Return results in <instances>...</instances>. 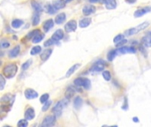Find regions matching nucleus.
Here are the masks:
<instances>
[{
    "label": "nucleus",
    "instance_id": "nucleus-1",
    "mask_svg": "<svg viewBox=\"0 0 151 127\" xmlns=\"http://www.w3.org/2000/svg\"><path fill=\"white\" fill-rule=\"evenodd\" d=\"M18 72V66L16 64L11 63L4 66L3 68V74L5 76L7 79H12L13 78Z\"/></svg>",
    "mask_w": 151,
    "mask_h": 127
},
{
    "label": "nucleus",
    "instance_id": "nucleus-2",
    "mask_svg": "<svg viewBox=\"0 0 151 127\" xmlns=\"http://www.w3.org/2000/svg\"><path fill=\"white\" fill-rule=\"evenodd\" d=\"M68 101H69V99L65 98V99L59 101V102L54 106V108L52 109V113H53L57 118H58V117L61 116V113H62L63 110L65 108V106L67 105Z\"/></svg>",
    "mask_w": 151,
    "mask_h": 127
},
{
    "label": "nucleus",
    "instance_id": "nucleus-3",
    "mask_svg": "<svg viewBox=\"0 0 151 127\" xmlns=\"http://www.w3.org/2000/svg\"><path fill=\"white\" fill-rule=\"evenodd\" d=\"M149 26H150V23H149V22H147V21H146V22H143V23H142L141 25H139V26H137V27H132V28H129L128 30L125 31V35H127V36L134 35V34L139 33L140 31H142V30L147 28Z\"/></svg>",
    "mask_w": 151,
    "mask_h": 127
},
{
    "label": "nucleus",
    "instance_id": "nucleus-4",
    "mask_svg": "<svg viewBox=\"0 0 151 127\" xmlns=\"http://www.w3.org/2000/svg\"><path fill=\"white\" fill-rule=\"evenodd\" d=\"M76 87H83L85 89H89L91 86V82L88 79L86 78H77L73 81Z\"/></svg>",
    "mask_w": 151,
    "mask_h": 127
},
{
    "label": "nucleus",
    "instance_id": "nucleus-5",
    "mask_svg": "<svg viewBox=\"0 0 151 127\" xmlns=\"http://www.w3.org/2000/svg\"><path fill=\"white\" fill-rule=\"evenodd\" d=\"M56 118L57 117L55 115H48L44 118L42 123V127H50L53 126L55 125L56 122Z\"/></svg>",
    "mask_w": 151,
    "mask_h": 127
},
{
    "label": "nucleus",
    "instance_id": "nucleus-6",
    "mask_svg": "<svg viewBox=\"0 0 151 127\" xmlns=\"http://www.w3.org/2000/svg\"><path fill=\"white\" fill-rule=\"evenodd\" d=\"M77 28V22L73 19L69 22H67L65 26V32L67 33H72V32H74Z\"/></svg>",
    "mask_w": 151,
    "mask_h": 127
},
{
    "label": "nucleus",
    "instance_id": "nucleus-7",
    "mask_svg": "<svg viewBox=\"0 0 151 127\" xmlns=\"http://www.w3.org/2000/svg\"><path fill=\"white\" fill-rule=\"evenodd\" d=\"M38 96V93L32 88H27L25 90V97L27 100H33Z\"/></svg>",
    "mask_w": 151,
    "mask_h": 127
},
{
    "label": "nucleus",
    "instance_id": "nucleus-8",
    "mask_svg": "<svg viewBox=\"0 0 151 127\" xmlns=\"http://www.w3.org/2000/svg\"><path fill=\"white\" fill-rule=\"evenodd\" d=\"M118 52L119 54H134L136 53V49L134 47H120Z\"/></svg>",
    "mask_w": 151,
    "mask_h": 127
},
{
    "label": "nucleus",
    "instance_id": "nucleus-9",
    "mask_svg": "<svg viewBox=\"0 0 151 127\" xmlns=\"http://www.w3.org/2000/svg\"><path fill=\"white\" fill-rule=\"evenodd\" d=\"M95 11H96V7L93 5H86L82 9V12L85 16L91 15V14L95 13Z\"/></svg>",
    "mask_w": 151,
    "mask_h": 127
},
{
    "label": "nucleus",
    "instance_id": "nucleus-10",
    "mask_svg": "<svg viewBox=\"0 0 151 127\" xmlns=\"http://www.w3.org/2000/svg\"><path fill=\"white\" fill-rule=\"evenodd\" d=\"M150 9L149 7H142L141 9H138L135 12H134V17L135 18H140L142 16H143L144 14H146L147 12H150Z\"/></svg>",
    "mask_w": 151,
    "mask_h": 127
},
{
    "label": "nucleus",
    "instance_id": "nucleus-11",
    "mask_svg": "<svg viewBox=\"0 0 151 127\" xmlns=\"http://www.w3.org/2000/svg\"><path fill=\"white\" fill-rule=\"evenodd\" d=\"M104 67H105V65L104 63L97 62V63L94 64V65L90 68V71L91 72H101V71L104 70Z\"/></svg>",
    "mask_w": 151,
    "mask_h": 127
},
{
    "label": "nucleus",
    "instance_id": "nucleus-12",
    "mask_svg": "<svg viewBox=\"0 0 151 127\" xmlns=\"http://www.w3.org/2000/svg\"><path fill=\"white\" fill-rule=\"evenodd\" d=\"M55 42H58V41H60V40H62L63 38H64V32H63V30H61V29H58V30H57L53 34H52V37H51Z\"/></svg>",
    "mask_w": 151,
    "mask_h": 127
},
{
    "label": "nucleus",
    "instance_id": "nucleus-13",
    "mask_svg": "<svg viewBox=\"0 0 151 127\" xmlns=\"http://www.w3.org/2000/svg\"><path fill=\"white\" fill-rule=\"evenodd\" d=\"M104 4L105 7L109 10H113L117 7L116 0H104Z\"/></svg>",
    "mask_w": 151,
    "mask_h": 127
},
{
    "label": "nucleus",
    "instance_id": "nucleus-14",
    "mask_svg": "<svg viewBox=\"0 0 151 127\" xmlns=\"http://www.w3.org/2000/svg\"><path fill=\"white\" fill-rule=\"evenodd\" d=\"M52 54V50L51 49H48L42 51V53L41 54V60L45 62L46 60H48L50 58V57Z\"/></svg>",
    "mask_w": 151,
    "mask_h": 127
},
{
    "label": "nucleus",
    "instance_id": "nucleus-15",
    "mask_svg": "<svg viewBox=\"0 0 151 127\" xmlns=\"http://www.w3.org/2000/svg\"><path fill=\"white\" fill-rule=\"evenodd\" d=\"M35 116V110L33 108H28L27 109V110L25 111V118L27 119V120H32L34 119Z\"/></svg>",
    "mask_w": 151,
    "mask_h": 127
},
{
    "label": "nucleus",
    "instance_id": "nucleus-16",
    "mask_svg": "<svg viewBox=\"0 0 151 127\" xmlns=\"http://www.w3.org/2000/svg\"><path fill=\"white\" fill-rule=\"evenodd\" d=\"M53 26H54V21H53V19H48V20H46V21L43 23V26H42L44 32H46V33L49 32V31L53 27Z\"/></svg>",
    "mask_w": 151,
    "mask_h": 127
},
{
    "label": "nucleus",
    "instance_id": "nucleus-17",
    "mask_svg": "<svg viewBox=\"0 0 151 127\" xmlns=\"http://www.w3.org/2000/svg\"><path fill=\"white\" fill-rule=\"evenodd\" d=\"M19 50H20V47H19V45L15 46L12 50H10V52H9V57H11V58L16 57L19 55Z\"/></svg>",
    "mask_w": 151,
    "mask_h": 127
},
{
    "label": "nucleus",
    "instance_id": "nucleus-18",
    "mask_svg": "<svg viewBox=\"0 0 151 127\" xmlns=\"http://www.w3.org/2000/svg\"><path fill=\"white\" fill-rule=\"evenodd\" d=\"M80 67H81V64H75V65H73L67 71L65 77H66V78H69V77H70L71 75H73V74L75 72V71L78 70Z\"/></svg>",
    "mask_w": 151,
    "mask_h": 127
},
{
    "label": "nucleus",
    "instance_id": "nucleus-19",
    "mask_svg": "<svg viewBox=\"0 0 151 127\" xmlns=\"http://www.w3.org/2000/svg\"><path fill=\"white\" fill-rule=\"evenodd\" d=\"M75 92H76V90L74 89V88H73V87H69V88L66 89L65 94V98H67V99H69V100H70L72 97H73V95H74Z\"/></svg>",
    "mask_w": 151,
    "mask_h": 127
},
{
    "label": "nucleus",
    "instance_id": "nucleus-20",
    "mask_svg": "<svg viewBox=\"0 0 151 127\" xmlns=\"http://www.w3.org/2000/svg\"><path fill=\"white\" fill-rule=\"evenodd\" d=\"M65 3L66 1H64V0H55L53 2V5L57 10H60L65 6Z\"/></svg>",
    "mask_w": 151,
    "mask_h": 127
},
{
    "label": "nucleus",
    "instance_id": "nucleus-21",
    "mask_svg": "<svg viewBox=\"0 0 151 127\" xmlns=\"http://www.w3.org/2000/svg\"><path fill=\"white\" fill-rule=\"evenodd\" d=\"M91 23V19L90 18H84L82 19H81L80 23H79V26L81 28H84V27H87L90 25Z\"/></svg>",
    "mask_w": 151,
    "mask_h": 127
},
{
    "label": "nucleus",
    "instance_id": "nucleus-22",
    "mask_svg": "<svg viewBox=\"0 0 151 127\" xmlns=\"http://www.w3.org/2000/svg\"><path fill=\"white\" fill-rule=\"evenodd\" d=\"M65 19H66V15H65V13H60V14H58L57 16H56V18H55V22L57 23V24H62L65 20Z\"/></svg>",
    "mask_w": 151,
    "mask_h": 127
},
{
    "label": "nucleus",
    "instance_id": "nucleus-23",
    "mask_svg": "<svg viewBox=\"0 0 151 127\" xmlns=\"http://www.w3.org/2000/svg\"><path fill=\"white\" fill-rule=\"evenodd\" d=\"M142 44L147 47V48H151V35H146L142 39Z\"/></svg>",
    "mask_w": 151,
    "mask_h": 127
},
{
    "label": "nucleus",
    "instance_id": "nucleus-24",
    "mask_svg": "<svg viewBox=\"0 0 151 127\" xmlns=\"http://www.w3.org/2000/svg\"><path fill=\"white\" fill-rule=\"evenodd\" d=\"M82 103H83V101H82L81 97H80V96H77L73 101V106L75 109H80L82 106Z\"/></svg>",
    "mask_w": 151,
    "mask_h": 127
},
{
    "label": "nucleus",
    "instance_id": "nucleus-25",
    "mask_svg": "<svg viewBox=\"0 0 151 127\" xmlns=\"http://www.w3.org/2000/svg\"><path fill=\"white\" fill-rule=\"evenodd\" d=\"M31 4H32V7L34 8V10L35 11H37V12H41L42 11V5L38 3V2H36V1H32L31 2Z\"/></svg>",
    "mask_w": 151,
    "mask_h": 127
},
{
    "label": "nucleus",
    "instance_id": "nucleus-26",
    "mask_svg": "<svg viewBox=\"0 0 151 127\" xmlns=\"http://www.w3.org/2000/svg\"><path fill=\"white\" fill-rule=\"evenodd\" d=\"M118 53H119L118 52V50H112L109 51V53L107 55V59L109 61H113V59L115 58V57L117 56Z\"/></svg>",
    "mask_w": 151,
    "mask_h": 127
},
{
    "label": "nucleus",
    "instance_id": "nucleus-27",
    "mask_svg": "<svg viewBox=\"0 0 151 127\" xmlns=\"http://www.w3.org/2000/svg\"><path fill=\"white\" fill-rule=\"evenodd\" d=\"M22 24H23V20H21V19H13L12 21V27L13 28H19L22 26Z\"/></svg>",
    "mask_w": 151,
    "mask_h": 127
},
{
    "label": "nucleus",
    "instance_id": "nucleus-28",
    "mask_svg": "<svg viewBox=\"0 0 151 127\" xmlns=\"http://www.w3.org/2000/svg\"><path fill=\"white\" fill-rule=\"evenodd\" d=\"M43 37H44V34H37L33 39H32V42H33V43H38V42H40L42 39H43Z\"/></svg>",
    "mask_w": 151,
    "mask_h": 127
},
{
    "label": "nucleus",
    "instance_id": "nucleus-29",
    "mask_svg": "<svg viewBox=\"0 0 151 127\" xmlns=\"http://www.w3.org/2000/svg\"><path fill=\"white\" fill-rule=\"evenodd\" d=\"M40 23V12H37L36 11V13L35 14V16H34V18H33V26L34 27H35V26H37L38 24Z\"/></svg>",
    "mask_w": 151,
    "mask_h": 127
},
{
    "label": "nucleus",
    "instance_id": "nucleus-30",
    "mask_svg": "<svg viewBox=\"0 0 151 127\" xmlns=\"http://www.w3.org/2000/svg\"><path fill=\"white\" fill-rule=\"evenodd\" d=\"M41 51H42L41 46H35V47L32 48V50H31V51H30V54H31L32 56H35V55L39 54Z\"/></svg>",
    "mask_w": 151,
    "mask_h": 127
},
{
    "label": "nucleus",
    "instance_id": "nucleus-31",
    "mask_svg": "<svg viewBox=\"0 0 151 127\" xmlns=\"http://www.w3.org/2000/svg\"><path fill=\"white\" fill-rule=\"evenodd\" d=\"M46 8H47V12L50 13V14H54V13L57 11V9L54 7L53 4H52V5H50V4L49 5V4H48Z\"/></svg>",
    "mask_w": 151,
    "mask_h": 127
},
{
    "label": "nucleus",
    "instance_id": "nucleus-32",
    "mask_svg": "<svg viewBox=\"0 0 151 127\" xmlns=\"http://www.w3.org/2000/svg\"><path fill=\"white\" fill-rule=\"evenodd\" d=\"M11 99H13V96L12 95H11L10 94H8V95H4L3 97H2V99H1V102L2 103H8Z\"/></svg>",
    "mask_w": 151,
    "mask_h": 127
},
{
    "label": "nucleus",
    "instance_id": "nucleus-33",
    "mask_svg": "<svg viewBox=\"0 0 151 127\" xmlns=\"http://www.w3.org/2000/svg\"><path fill=\"white\" fill-rule=\"evenodd\" d=\"M103 77H104V79L106 81H109V80H111V72H110L109 71H104V72H103Z\"/></svg>",
    "mask_w": 151,
    "mask_h": 127
},
{
    "label": "nucleus",
    "instance_id": "nucleus-34",
    "mask_svg": "<svg viewBox=\"0 0 151 127\" xmlns=\"http://www.w3.org/2000/svg\"><path fill=\"white\" fill-rule=\"evenodd\" d=\"M18 127H27L28 126V123H27V119H20L18 124H17Z\"/></svg>",
    "mask_w": 151,
    "mask_h": 127
},
{
    "label": "nucleus",
    "instance_id": "nucleus-35",
    "mask_svg": "<svg viewBox=\"0 0 151 127\" xmlns=\"http://www.w3.org/2000/svg\"><path fill=\"white\" fill-rule=\"evenodd\" d=\"M123 40H124V35H123V34H118V35H116L115 38L113 39V42H114L116 44H118L119 42H120L123 41Z\"/></svg>",
    "mask_w": 151,
    "mask_h": 127
},
{
    "label": "nucleus",
    "instance_id": "nucleus-36",
    "mask_svg": "<svg viewBox=\"0 0 151 127\" xmlns=\"http://www.w3.org/2000/svg\"><path fill=\"white\" fill-rule=\"evenodd\" d=\"M51 103H52V102H51V101H47L46 103H44V105L42 106V110L43 112L47 111V110H49L50 106L51 105Z\"/></svg>",
    "mask_w": 151,
    "mask_h": 127
},
{
    "label": "nucleus",
    "instance_id": "nucleus-37",
    "mask_svg": "<svg viewBox=\"0 0 151 127\" xmlns=\"http://www.w3.org/2000/svg\"><path fill=\"white\" fill-rule=\"evenodd\" d=\"M49 99H50L49 94H43V95L41 96V98H40V102H41L42 103H46L47 101H49Z\"/></svg>",
    "mask_w": 151,
    "mask_h": 127
},
{
    "label": "nucleus",
    "instance_id": "nucleus-38",
    "mask_svg": "<svg viewBox=\"0 0 151 127\" xmlns=\"http://www.w3.org/2000/svg\"><path fill=\"white\" fill-rule=\"evenodd\" d=\"M40 33V31L39 30H33V31H31L28 34H27V39H31V38H34L37 34H39Z\"/></svg>",
    "mask_w": 151,
    "mask_h": 127
},
{
    "label": "nucleus",
    "instance_id": "nucleus-39",
    "mask_svg": "<svg viewBox=\"0 0 151 127\" xmlns=\"http://www.w3.org/2000/svg\"><path fill=\"white\" fill-rule=\"evenodd\" d=\"M31 64H32V60L31 59H29V60H27V62H25L23 65H22V70H27V69H28V67L31 65Z\"/></svg>",
    "mask_w": 151,
    "mask_h": 127
},
{
    "label": "nucleus",
    "instance_id": "nucleus-40",
    "mask_svg": "<svg viewBox=\"0 0 151 127\" xmlns=\"http://www.w3.org/2000/svg\"><path fill=\"white\" fill-rule=\"evenodd\" d=\"M10 46V42L7 40H2L1 42V47L3 49H7Z\"/></svg>",
    "mask_w": 151,
    "mask_h": 127
},
{
    "label": "nucleus",
    "instance_id": "nucleus-41",
    "mask_svg": "<svg viewBox=\"0 0 151 127\" xmlns=\"http://www.w3.org/2000/svg\"><path fill=\"white\" fill-rule=\"evenodd\" d=\"M55 42L52 38L51 39H49V40H47L45 42H44V46L45 47H49V46H51L52 44H54V42Z\"/></svg>",
    "mask_w": 151,
    "mask_h": 127
},
{
    "label": "nucleus",
    "instance_id": "nucleus-42",
    "mask_svg": "<svg viewBox=\"0 0 151 127\" xmlns=\"http://www.w3.org/2000/svg\"><path fill=\"white\" fill-rule=\"evenodd\" d=\"M0 79H1V88H0V89L3 90L4 88V85H5V80H4V78L3 75L0 76Z\"/></svg>",
    "mask_w": 151,
    "mask_h": 127
},
{
    "label": "nucleus",
    "instance_id": "nucleus-43",
    "mask_svg": "<svg viewBox=\"0 0 151 127\" xmlns=\"http://www.w3.org/2000/svg\"><path fill=\"white\" fill-rule=\"evenodd\" d=\"M126 42H127V40H123V41H121L120 42H119V43L117 44V46H118V47H119V46H122V45H123V44H125Z\"/></svg>",
    "mask_w": 151,
    "mask_h": 127
},
{
    "label": "nucleus",
    "instance_id": "nucleus-44",
    "mask_svg": "<svg viewBox=\"0 0 151 127\" xmlns=\"http://www.w3.org/2000/svg\"><path fill=\"white\" fill-rule=\"evenodd\" d=\"M140 50H141V51H142V52L144 53V56H145V57L147 56V53H146V51L144 50V48H143V47H140Z\"/></svg>",
    "mask_w": 151,
    "mask_h": 127
},
{
    "label": "nucleus",
    "instance_id": "nucleus-45",
    "mask_svg": "<svg viewBox=\"0 0 151 127\" xmlns=\"http://www.w3.org/2000/svg\"><path fill=\"white\" fill-rule=\"evenodd\" d=\"M126 1H127V3H129V4H134L136 2V0H126Z\"/></svg>",
    "mask_w": 151,
    "mask_h": 127
},
{
    "label": "nucleus",
    "instance_id": "nucleus-46",
    "mask_svg": "<svg viewBox=\"0 0 151 127\" xmlns=\"http://www.w3.org/2000/svg\"><path fill=\"white\" fill-rule=\"evenodd\" d=\"M100 0H89V2L91 3V4H96V3H98Z\"/></svg>",
    "mask_w": 151,
    "mask_h": 127
},
{
    "label": "nucleus",
    "instance_id": "nucleus-47",
    "mask_svg": "<svg viewBox=\"0 0 151 127\" xmlns=\"http://www.w3.org/2000/svg\"><path fill=\"white\" fill-rule=\"evenodd\" d=\"M133 120H134V122H136V123H138V122H139L138 118H133Z\"/></svg>",
    "mask_w": 151,
    "mask_h": 127
},
{
    "label": "nucleus",
    "instance_id": "nucleus-48",
    "mask_svg": "<svg viewBox=\"0 0 151 127\" xmlns=\"http://www.w3.org/2000/svg\"><path fill=\"white\" fill-rule=\"evenodd\" d=\"M66 1V3H69V2H71V1H73V0H65Z\"/></svg>",
    "mask_w": 151,
    "mask_h": 127
}]
</instances>
